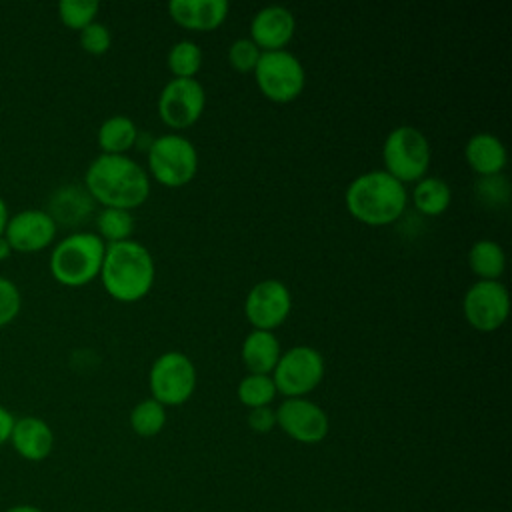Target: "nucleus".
Returning <instances> with one entry per match:
<instances>
[{
    "label": "nucleus",
    "mask_w": 512,
    "mask_h": 512,
    "mask_svg": "<svg viewBox=\"0 0 512 512\" xmlns=\"http://www.w3.org/2000/svg\"><path fill=\"white\" fill-rule=\"evenodd\" d=\"M84 188L104 208L130 210L148 198L150 178L126 154H98L86 168Z\"/></svg>",
    "instance_id": "f257e3e1"
},
{
    "label": "nucleus",
    "mask_w": 512,
    "mask_h": 512,
    "mask_svg": "<svg viewBox=\"0 0 512 512\" xmlns=\"http://www.w3.org/2000/svg\"><path fill=\"white\" fill-rule=\"evenodd\" d=\"M156 276V266L150 250L128 238L106 244L100 280L104 290L120 302H136L144 298Z\"/></svg>",
    "instance_id": "f03ea898"
},
{
    "label": "nucleus",
    "mask_w": 512,
    "mask_h": 512,
    "mask_svg": "<svg viewBox=\"0 0 512 512\" xmlns=\"http://www.w3.org/2000/svg\"><path fill=\"white\" fill-rule=\"evenodd\" d=\"M406 200L404 184L386 170L358 174L344 192L348 212L368 226H384L398 220L406 208Z\"/></svg>",
    "instance_id": "7ed1b4c3"
},
{
    "label": "nucleus",
    "mask_w": 512,
    "mask_h": 512,
    "mask_svg": "<svg viewBox=\"0 0 512 512\" xmlns=\"http://www.w3.org/2000/svg\"><path fill=\"white\" fill-rule=\"evenodd\" d=\"M106 242L88 230H78L52 246L48 270L52 278L68 288H78L100 276Z\"/></svg>",
    "instance_id": "20e7f679"
},
{
    "label": "nucleus",
    "mask_w": 512,
    "mask_h": 512,
    "mask_svg": "<svg viewBox=\"0 0 512 512\" xmlns=\"http://www.w3.org/2000/svg\"><path fill=\"white\" fill-rule=\"evenodd\" d=\"M384 170L398 182H418L426 176L432 160L428 138L410 124L396 126L382 144Z\"/></svg>",
    "instance_id": "39448f33"
},
{
    "label": "nucleus",
    "mask_w": 512,
    "mask_h": 512,
    "mask_svg": "<svg viewBox=\"0 0 512 512\" xmlns=\"http://www.w3.org/2000/svg\"><path fill=\"white\" fill-rule=\"evenodd\" d=\"M148 170L164 186H184L198 170L196 146L178 132L162 134L148 148Z\"/></svg>",
    "instance_id": "423d86ee"
},
{
    "label": "nucleus",
    "mask_w": 512,
    "mask_h": 512,
    "mask_svg": "<svg viewBox=\"0 0 512 512\" xmlns=\"http://www.w3.org/2000/svg\"><path fill=\"white\" fill-rule=\"evenodd\" d=\"M252 72L258 88L272 102L294 100L306 84L302 62L288 50L262 52Z\"/></svg>",
    "instance_id": "0eeeda50"
},
{
    "label": "nucleus",
    "mask_w": 512,
    "mask_h": 512,
    "mask_svg": "<svg viewBox=\"0 0 512 512\" xmlns=\"http://www.w3.org/2000/svg\"><path fill=\"white\" fill-rule=\"evenodd\" d=\"M276 392L286 398H304L324 378V358L314 346H292L280 354L276 368L272 370Z\"/></svg>",
    "instance_id": "6e6552de"
},
{
    "label": "nucleus",
    "mask_w": 512,
    "mask_h": 512,
    "mask_svg": "<svg viewBox=\"0 0 512 512\" xmlns=\"http://www.w3.org/2000/svg\"><path fill=\"white\" fill-rule=\"evenodd\" d=\"M148 382L152 398L162 406L184 404L196 388L194 362L180 350H168L152 362Z\"/></svg>",
    "instance_id": "1a4fd4ad"
},
{
    "label": "nucleus",
    "mask_w": 512,
    "mask_h": 512,
    "mask_svg": "<svg viewBox=\"0 0 512 512\" xmlns=\"http://www.w3.org/2000/svg\"><path fill=\"white\" fill-rule=\"evenodd\" d=\"M206 92L196 78H172L158 96V116L170 128L192 126L204 112Z\"/></svg>",
    "instance_id": "9d476101"
},
{
    "label": "nucleus",
    "mask_w": 512,
    "mask_h": 512,
    "mask_svg": "<svg viewBox=\"0 0 512 512\" xmlns=\"http://www.w3.org/2000/svg\"><path fill=\"white\" fill-rule=\"evenodd\" d=\"M462 312L470 326L482 332L500 328L510 312V296L500 280H476L464 294Z\"/></svg>",
    "instance_id": "9b49d317"
},
{
    "label": "nucleus",
    "mask_w": 512,
    "mask_h": 512,
    "mask_svg": "<svg viewBox=\"0 0 512 512\" xmlns=\"http://www.w3.org/2000/svg\"><path fill=\"white\" fill-rule=\"evenodd\" d=\"M292 296L282 280L266 278L256 282L244 300V314L256 330L272 332L290 314Z\"/></svg>",
    "instance_id": "f8f14e48"
},
{
    "label": "nucleus",
    "mask_w": 512,
    "mask_h": 512,
    "mask_svg": "<svg viewBox=\"0 0 512 512\" xmlns=\"http://www.w3.org/2000/svg\"><path fill=\"white\" fill-rule=\"evenodd\" d=\"M56 232L58 226L46 210L24 208L10 214L2 236L8 240L12 252L34 254L52 246Z\"/></svg>",
    "instance_id": "ddd939ff"
},
{
    "label": "nucleus",
    "mask_w": 512,
    "mask_h": 512,
    "mask_svg": "<svg viewBox=\"0 0 512 512\" xmlns=\"http://www.w3.org/2000/svg\"><path fill=\"white\" fill-rule=\"evenodd\" d=\"M276 424L296 442L318 444L326 438L330 422L326 412L312 400L286 398L274 410Z\"/></svg>",
    "instance_id": "4468645a"
},
{
    "label": "nucleus",
    "mask_w": 512,
    "mask_h": 512,
    "mask_svg": "<svg viewBox=\"0 0 512 512\" xmlns=\"http://www.w3.org/2000/svg\"><path fill=\"white\" fill-rule=\"evenodd\" d=\"M296 30L294 14L280 4L260 8L250 22V40L262 50H284Z\"/></svg>",
    "instance_id": "2eb2a0df"
},
{
    "label": "nucleus",
    "mask_w": 512,
    "mask_h": 512,
    "mask_svg": "<svg viewBox=\"0 0 512 512\" xmlns=\"http://www.w3.org/2000/svg\"><path fill=\"white\" fill-rule=\"evenodd\" d=\"M12 450L26 462H42L54 450V432L40 416H20L10 434Z\"/></svg>",
    "instance_id": "dca6fc26"
},
{
    "label": "nucleus",
    "mask_w": 512,
    "mask_h": 512,
    "mask_svg": "<svg viewBox=\"0 0 512 512\" xmlns=\"http://www.w3.org/2000/svg\"><path fill=\"white\" fill-rule=\"evenodd\" d=\"M226 0H170V18L190 30H214L228 16Z\"/></svg>",
    "instance_id": "f3484780"
},
{
    "label": "nucleus",
    "mask_w": 512,
    "mask_h": 512,
    "mask_svg": "<svg viewBox=\"0 0 512 512\" xmlns=\"http://www.w3.org/2000/svg\"><path fill=\"white\" fill-rule=\"evenodd\" d=\"M92 206H94V200L84 186L66 184L52 192L46 212L52 216L56 226L58 224L74 226L84 222L90 216Z\"/></svg>",
    "instance_id": "a211bd4d"
},
{
    "label": "nucleus",
    "mask_w": 512,
    "mask_h": 512,
    "mask_svg": "<svg viewBox=\"0 0 512 512\" xmlns=\"http://www.w3.org/2000/svg\"><path fill=\"white\" fill-rule=\"evenodd\" d=\"M464 156L478 176L502 174L506 166V148L502 140L490 132H476L464 146Z\"/></svg>",
    "instance_id": "6ab92c4d"
},
{
    "label": "nucleus",
    "mask_w": 512,
    "mask_h": 512,
    "mask_svg": "<svg viewBox=\"0 0 512 512\" xmlns=\"http://www.w3.org/2000/svg\"><path fill=\"white\" fill-rule=\"evenodd\" d=\"M282 348L274 332L268 330H252L242 340L240 356L250 374H272L280 360Z\"/></svg>",
    "instance_id": "aec40b11"
},
{
    "label": "nucleus",
    "mask_w": 512,
    "mask_h": 512,
    "mask_svg": "<svg viewBox=\"0 0 512 512\" xmlns=\"http://www.w3.org/2000/svg\"><path fill=\"white\" fill-rule=\"evenodd\" d=\"M136 138V122L124 114L108 116L96 132V140L102 154H126L136 144Z\"/></svg>",
    "instance_id": "412c9836"
},
{
    "label": "nucleus",
    "mask_w": 512,
    "mask_h": 512,
    "mask_svg": "<svg viewBox=\"0 0 512 512\" xmlns=\"http://www.w3.org/2000/svg\"><path fill=\"white\" fill-rule=\"evenodd\" d=\"M468 266L478 280H500L506 268V254L498 242L482 238L470 246Z\"/></svg>",
    "instance_id": "4be33fe9"
},
{
    "label": "nucleus",
    "mask_w": 512,
    "mask_h": 512,
    "mask_svg": "<svg viewBox=\"0 0 512 512\" xmlns=\"http://www.w3.org/2000/svg\"><path fill=\"white\" fill-rule=\"evenodd\" d=\"M452 200V190L448 182L440 176H424L416 182L412 190V202L418 212L426 216H438L446 212Z\"/></svg>",
    "instance_id": "5701e85b"
},
{
    "label": "nucleus",
    "mask_w": 512,
    "mask_h": 512,
    "mask_svg": "<svg viewBox=\"0 0 512 512\" xmlns=\"http://www.w3.org/2000/svg\"><path fill=\"white\" fill-rule=\"evenodd\" d=\"M132 232H134V216L130 210L102 208L96 214V234L106 244L128 240Z\"/></svg>",
    "instance_id": "b1692460"
},
{
    "label": "nucleus",
    "mask_w": 512,
    "mask_h": 512,
    "mask_svg": "<svg viewBox=\"0 0 512 512\" xmlns=\"http://www.w3.org/2000/svg\"><path fill=\"white\" fill-rule=\"evenodd\" d=\"M166 424V406L154 398L140 400L130 412V428L144 438L156 436Z\"/></svg>",
    "instance_id": "393cba45"
},
{
    "label": "nucleus",
    "mask_w": 512,
    "mask_h": 512,
    "mask_svg": "<svg viewBox=\"0 0 512 512\" xmlns=\"http://www.w3.org/2000/svg\"><path fill=\"white\" fill-rule=\"evenodd\" d=\"M166 60L174 78H194L202 66V48L192 40H178L170 46Z\"/></svg>",
    "instance_id": "a878e982"
},
{
    "label": "nucleus",
    "mask_w": 512,
    "mask_h": 512,
    "mask_svg": "<svg viewBox=\"0 0 512 512\" xmlns=\"http://www.w3.org/2000/svg\"><path fill=\"white\" fill-rule=\"evenodd\" d=\"M238 400L248 408L270 406L276 396V386L270 374H246L238 384Z\"/></svg>",
    "instance_id": "bb28decb"
},
{
    "label": "nucleus",
    "mask_w": 512,
    "mask_h": 512,
    "mask_svg": "<svg viewBox=\"0 0 512 512\" xmlns=\"http://www.w3.org/2000/svg\"><path fill=\"white\" fill-rule=\"evenodd\" d=\"M100 4L96 0H62L58 2V18L72 30H82L96 20Z\"/></svg>",
    "instance_id": "cd10ccee"
},
{
    "label": "nucleus",
    "mask_w": 512,
    "mask_h": 512,
    "mask_svg": "<svg viewBox=\"0 0 512 512\" xmlns=\"http://www.w3.org/2000/svg\"><path fill=\"white\" fill-rule=\"evenodd\" d=\"M476 196L488 206H500L508 202L510 196V184L504 178V174H492V176H480L476 180Z\"/></svg>",
    "instance_id": "c85d7f7f"
},
{
    "label": "nucleus",
    "mask_w": 512,
    "mask_h": 512,
    "mask_svg": "<svg viewBox=\"0 0 512 512\" xmlns=\"http://www.w3.org/2000/svg\"><path fill=\"white\" fill-rule=\"evenodd\" d=\"M22 310V292L6 276H0V328L12 324Z\"/></svg>",
    "instance_id": "c756f323"
},
{
    "label": "nucleus",
    "mask_w": 512,
    "mask_h": 512,
    "mask_svg": "<svg viewBox=\"0 0 512 512\" xmlns=\"http://www.w3.org/2000/svg\"><path fill=\"white\" fill-rule=\"evenodd\" d=\"M78 40L84 52L100 56L104 52H108L110 44H112V34L110 28L98 20H94L92 24H88L86 28H82L78 32Z\"/></svg>",
    "instance_id": "7c9ffc66"
},
{
    "label": "nucleus",
    "mask_w": 512,
    "mask_h": 512,
    "mask_svg": "<svg viewBox=\"0 0 512 512\" xmlns=\"http://www.w3.org/2000/svg\"><path fill=\"white\" fill-rule=\"evenodd\" d=\"M262 50L250 38H236L228 48V62L238 72H252Z\"/></svg>",
    "instance_id": "2f4dec72"
},
{
    "label": "nucleus",
    "mask_w": 512,
    "mask_h": 512,
    "mask_svg": "<svg viewBox=\"0 0 512 512\" xmlns=\"http://www.w3.org/2000/svg\"><path fill=\"white\" fill-rule=\"evenodd\" d=\"M248 426L250 430L258 434H266L276 426V414L270 406H260V408H250L248 412Z\"/></svg>",
    "instance_id": "473e14b6"
},
{
    "label": "nucleus",
    "mask_w": 512,
    "mask_h": 512,
    "mask_svg": "<svg viewBox=\"0 0 512 512\" xmlns=\"http://www.w3.org/2000/svg\"><path fill=\"white\" fill-rule=\"evenodd\" d=\"M14 420H16V416L6 406L0 404V448L10 442Z\"/></svg>",
    "instance_id": "72a5a7b5"
},
{
    "label": "nucleus",
    "mask_w": 512,
    "mask_h": 512,
    "mask_svg": "<svg viewBox=\"0 0 512 512\" xmlns=\"http://www.w3.org/2000/svg\"><path fill=\"white\" fill-rule=\"evenodd\" d=\"M10 218V210H8V204L6 200L0 196V236L4 234V228H6V222Z\"/></svg>",
    "instance_id": "f704fd0d"
},
{
    "label": "nucleus",
    "mask_w": 512,
    "mask_h": 512,
    "mask_svg": "<svg viewBox=\"0 0 512 512\" xmlns=\"http://www.w3.org/2000/svg\"><path fill=\"white\" fill-rule=\"evenodd\" d=\"M4 512H44L42 508L34 506V504H12L10 508H6Z\"/></svg>",
    "instance_id": "c9c22d12"
},
{
    "label": "nucleus",
    "mask_w": 512,
    "mask_h": 512,
    "mask_svg": "<svg viewBox=\"0 0 512 512\" xmlns=\"http://www.w3.org/2000/svg\"><path fill=\"white\" fill-rule=\"evenodd\" d=\"M12 254H14V252H12L10 244H8V240H6L4 236H0V262L8 260Z\"/></svg>",
    "instance_id": "e433bc0d"
}]
</instances>
